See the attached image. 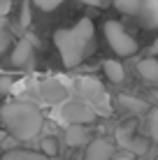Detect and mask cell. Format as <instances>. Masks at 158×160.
Returning a JSON list of instances; mask_svg holds the SVG:
<instances>
[{
    "label": "cell",
    "mask_w": 158,
    "mask_h": 160,
    "mask_svg": "<svg viewBox=\"0 0 158 160\" xmlns=\"http://www.w3.org/2000/svg\"><path fill=\"white\" fill-rule=\"evenodd\" d=\"M54 44H56L61 60L65 68H77L86 53H91L93 47V21L91 19H79L77 26L72 28H61L54 32Z\"/></svg>",
    "instance_id": "1"
},
{
    "label": "cell",
    "mask_w": 158,
    "mask_h": 160,
    "mask_svg": "<svg viewBox=\"0 0 158 160\" xmlns=\"http://www.w3.org/2000/svg\"><path fill=\"white\" fill-rule=\"evenodd\" d=\"M0 121H3L7 135L19 142H28L42 132L44 118L42 112L33 102H7L0 107Z\"/></svg>",
    "instance_id": "2"
},
{
    "label": "cell",
    "mask_w": 158,
    "mask_h": 160,
    "mask_svg": "<svg viewBox=\"0 0 158 160\" xmlns=\"http://www.w3.org/2000/svg\"><path fill=\"white\" fill-rule=\"evenodd\" d=\"M102 32H105V40L112 47V51L116 56H133L137 53V42L130 32L123 28L119 21H105L102 26Z\"/></svg>",
    "instance_id": "3"
},
{
    "label": "cell",
    "mask_w": 158,
    "mask_h": 160,
    "mask_svg": "<svg viewBox=\"0 0 158 160\" xmlns=\"http://www.w3.org/2000/svg\"><path fill=\"white\" fill-rule=\"evenodd\" d=\"M58 114L68 125H86V123H95V118H98L95 107L84 100H65L61 104Z\"/></svg>",
    "instance_id": "4"
},
{
    "label": "cell",
    "mask_w": 158,
    "mask_h": 160,
    "mask_svg": "<svg viewBox=\"0 0 158 160\" xmlns=\"http://www.w3.org/2000/svg\"><path fill=\"white\" fill-rule=\"evenodd\" d=\"M40 93H42V98H44V102H49V104H63L65 100H70V91L56 79L44 81V84L40 86Z\"/></svg>",
    "instance_id": "5"
},
{
    "label": "cell",
    "mask_w": 158,
    "mask_h": 160,
    "mask_svg": "<svg viewBox=\"0 0 158 160\" xmlns=\"http://www.w3.org/2000/svg\"><path fill=\"white\" fill-rule=\"evenodd\" d=\"M114 156V144L105 137H98V139L89 142L86 148V160H110Z\"/></svg>",
    "instance_id": "6"
},
{
    "label": "cell",
    "mask_w": 158,
    "mask_h": 160,
    "mask_svg": "<svg viewBox=\"0 0 158 160\" xmlns=\"http://www.w3.org/2000/svg\"><path fill=\"white\" fill-rule=\"evenodd\" d=\"M116 142H119L123 148L133 151V153H146L144 139H137V137L133 135V130H130V128H121V130H119V132H116Z\"/></svg>",
    "instance_id": "7"
},
{
    "label": "cell",
    "mask_w": 158,
    "mask_h": 160,
    "mask_svg": "<svg viewBox=\"0 0 158 160\" xmlns=\"http://www.w3.org/2000/svg\"><path fill=\"white\" fill-rule=\"evenodd\" d=\"M30 58H33V42L28 40V37H23V40L16 42V47L12 51V65L26 68V65L30 63Z\"/></svg>",
    "instance_id": "8"
},
{
    "label": "cell",
    "mask_w": 158,
    "mask_h": 160,
    "mask_svg": "<svg viewBox=\"0 0 158 160\" xmlns=\"http://www.w3.org/2000/svg\"><path fill=\"white\" fill-rule=\"evenodd\" d=\"M137 72L144 81L149 84H158V60L156 58H144L137 63Z\"/></svg>",
    "instance_id": "9"
},
{
    "label": "cell",
    "mask_w": 158,
    "mask_h": 160,
    "mask_svg": "<svg viewBox=\"0 0 158 160\" xmlns=\"http://www.w3.org/2000/svg\"><path fill=\"white\" fill-rule=\"evenodd\" d=\"M65 142H68V146H84L89 142V132H86L84 125H68Z\"/></svg>",
    "instance_id": "10"
},
{
    "label": "cell",
    "mask_w": 158,
    "mask_h": 160,
    "mask_svg": "<svg viewBox=\"0 0 158 160\" xmlns=\"http://www.w3.org/2000/svg\"><path fill=\"white\" fill-rule=\"evenodd\" d=\"M102 70H105L107 79L114 81V84H121V81L126 79V70H123V65L119 63V60H105V63H102Z\"/></svg>",
    "instance_id": "11"
},
{
    "label": "cell",
    "mask_w": 158,
    "mask_h": 160,
    "mask_svg": "<svg viewBox=\"0 0 158 160\" xmlns=\"http://www.w3.org/2000/svg\"><path fill=\"white\" fill-rule=\"evenodd\" d=\"M0 160H49L44 153H33V151H23V148H9L3 153Z\"/></svg>",
    "instance_id": "12"
},
{
    "label": "cell",
    "mask_w": 158,
    "mask_h": 160,
    "mask_svg": "<svg viewBox=\"0 0 158 160\" xmlns=\"http://www.w3.org/2000/svg\"><path fill=\"white\" fill-rule=\"evenodd\" d=\"M119 102H121L128 112H133V114H144L146 109H149V104H146L144 100L133 98V95H121V98H119Z\"/></svg>",
    "instance_id": "13"
},
{
    "label": "cell",
    "mask_w": 158,
    "mask_h": 160,
    "mask_svg": "<svg viewBox=\"0 0 158 160\" xmlns=\"http://www.w3.org/2000/svg\"><path fill=\"white\" fill-rule=\"evenodd\" d=\"M144 0H114V7L123 14H140Z\"/></svg>",
    "instance_id": "14"
},
{
    "label": "cell",
    "mask_w": 158,
    "mask_h": 160,
    "mask_svg": "<svg viewBox=\"0 0 158 160\" xmlns=\"http://www.w3.org/2000/svg\"><path fill=\"white\" fill-rule=\"evenodd\" d=\"M144 19L149 26H158V0H144Z\"/></svg>",
    "instance_id": "15"
},
{
    "label": "cell",
    "mask_w": 158,
    "mask_h": 160,
    "mask_svg": "<svg viewBox=\"0 0 158 160\" xmlns=\"http://www.w3.org/2000/svg\"><path fill=\"white\" fill-rule=\"evenodd\" d=\"M42 153H44L47 158H54L58 153V142L54 139V137H47V139H42Z\"/></svg>",
    "instance_id": "16"
},
{
    "label": "cell",
    "mask_w": 158,
    "mask_h": 160,
    "mask_svg": "<svg viewBox=\"0 0 158 160\" xmlns=\"http://www.w3.org/2000/svg\"><path fill=\"white\" fill-rule=\"evenodd\" d=\"M33 5H37V7L42 9V12H51V9H56L58 5H63L65 0H30Z\"/></svg>",
    "instance_id": "17"
},
{
    "label": "cell",
    "mask_w": 158,
    "mask_h": 160,
    "mask_svg": "<svg viewBox=\"0 0 158 160\" xmlns=\"http://www.w3.org/2000/svg\"><path fill=\"white\" fill-rule=\"evenodd\" d=\"M149 132L154 137V142H158V107L149 112Z\"/></svg>",
    "instance_id": "18"
},
{
    "label": "cell",
    "mask_w": 158,
    "mask_h": 160,
    "mask_svg": "<svg viewBox=\"0 0 158 160\" xmlns=\"http://www.w3.org/2000/svg\"><path fill=\"white\" fill-rule=\"evenodd\" d=\"M30 26V0L21 2V28H28Z\"/></svg>",
    "instance_id": "19"
},
{
    "label": "cell",
    "mask_w": 158,
    "mask_h": 160,
    "mask_svg": "<svg viewBox=\"0 0 158 160\" xmlns=\"http://www.w3.org/2000/svg\"><path fill=\"white\" fill-rule=\"evenodd\" d=\"M9 44V35H7V23L5 19H0V51H5Z\"/></svg>",
    "instance_id": "20"
},
{
    "label": "cell",
    "mask_w": 158,
    "mask_h": 160,
    "mask_svg": "<svg viewBox=\"0 0 158 160\" xmlns=\"http://www.w3.org/2000/svg\"><path fill=\"white\" fill-rule=\"evenodd\" d=\"M14 91V81L9 79V77H0V93H12Z\"/></svg>",
    "instance_id": "21"
},
{
    "label": "cell",
    "mask_w": 158,
    "mask_h": 160,
    "mask_svg": "<svg viewBox=\"0 0 158 160\" xmlns=\"http://www.w3.org/2000/svg\"><path fill=\"white\" fill-rule=\"evenodd\" d=\"M9 9H12V0H0V19H5Z\"/></svg>",
    "instance_id": "22"
},
{
    "label": "cell",
    "mask_w": 158,
    "mask_h": 160,
    "mask_svg": "<svg viewBox=\"0 0 158 160\" xmlns=\"http://www.w3.org/2000/svg\"><path fill=\"white\" fill-rule=\"evenodd\" d=\"M110 160H133V156H130V153H123V156H112Z\"/></svg>",
    "instance_id": "23"
},
{
    "label": "cell",
    "mask_w": 158,
    "mask_h": 160,
    "mask_svg": "<svg viewBox=\"0 0 158 160\" xmlns=\"http://www.w3.org/2000/svg\"><path fill=\"white\" fill-rule=\"evenodd\" d=\"M151 53H154V56H158V37L154 40V44H151Z\"/></svg>",
    "instance_id": "24"
},
{
    "label": "cell",
    "mask_w": 158,
    "mask_h": 160,
    "mask_svg": "<svg viewBox=\"0 0 158 160\" xmlns=\"http://www.w3.org/2000/svg\"><path fill=\"white\" fill-rule=\"evenodd\" d=\"M5 137H7V130H0V144L5 142Z\"/></svg>",
    "instance_id": "25"
},
{
    "label": "cell",
    "mask_w": 158,
    "mask_h": 160,
    "mask_svg": "<svg viewBox=\"0 0 158 160\" xmlns=\"http://www.w3.org/2000/svg\"><path fill=\"white\" fill-rule=\"evenodd\" d=\"M154 98H156V100H158V91H156V93H154Z\"/></svg>",
    "instance_id": "26"
},
{
    "label": "cell",
    "mask_w": 158,
    "mask_h": 160,
    "mask_svg": "<svg viewBox=\"0 0 158 160\" xmlns=\"http://www.w3.org/2000/svg\"><path fill=\"white\" fill-rule=\"evenodd\" d=\"M156 160H158V158H156Z\"/></svg>",
    "instance_id": "27"
}]
</instances>
